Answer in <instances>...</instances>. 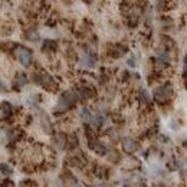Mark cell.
Listing matches in <instances>:
<instances>
[{
  "mask_svg": "<svg viewBox=\"0 0 187 187\" xmlns=\"http://www.w3.org/2000/svg\"><path fill=\"white\" fill-rule=\"evenodd\" d=\"M76 102V94L72 92V91H66L65 94H62L61 99H59V108H62V109H66V108L72 107L74 104Z\"/></svg>",
  "mask_w": 187,
  "mask_h": 187,
  "instance_id": "1",
  "label": "cell"
},
{
  "mask_svg": "<svg viewBox=\"0 0 187 187\" xmlns=\"http://www.w3.org/2000/svg\"><path fill=\"white\" fill-rule=\"evenodd\" d=\"M16 56H17L19 62H20L23 66H29L30 59H32V53H30V51H28V49L23 48V46H20V48L16 49Z\"/></svg>",
  "mask_w": 187,
  "mask_h": 187,
  "instance_id": "2",
  "label": "cell"
},
{
  "mask_svg": "<svg viewBox=\"0 0 187 187\" xmlns=\"http://www.w3.org/2000/svg\"><path fill=\"white\" fill-rule=\"evenodd\" d=\"M154 97L158 102H166V101L170 98V89L166 88V86H160V88L155 89Z\"/></svg>",
  "mask_w": 187,
  "mask_h": 187,
  "instance_id": "3",
  "label": "cell"
},
{
  "mask_svg": "<svg viewBox=\"0 0 187 187\" xmlns=\"http://www.w3.org/2000/svg\"><path fill=\"white\" fill-rule=\"evenodd\" d=\"M36 81H37V84H40L42 86H46V88H49V89H52V86H55V82H53V79H52L49 75H46V74H42V75H39L36 78Z\"/></svg>",
  "mask_w": 187,
  "mask_h": 187,
  "instance_id": "4",
  "label": "cell"
},
{
  "mask_svg": "<svg viewBox=\"0 0 187 187\" xmlns=\"http://www.w3.org/2000/svg\"><path fill=\"white\" fill-rule=\"evenodd\" d=\"M79 65L82 66V68H94V65H95V61H94L91 56L88 55H82V58H81V61H79Z\"/></svg>",
  "mask_w": 187,
  "mask_h": 187,
  "instance_id": "5",
  "label": "cell"
},
{
  "mask_svg": "<svg viewBox=\"0 0 187 187\" xmlns=\"http://www.w3.org/2000/svg\"><path fill=\"white\" fill-rule=\"evenodd\" d=\"M122 148L125 150L127 153H132L135 150V143L132 138H124L122 140Z\"/></svg>",
  "mask_w": 187,
  "mask_h": 187,
  "instance_id": "6",
  "label": "cell"
},
{
  "mask_svg": "<svg viewBox=\"0 0 187 187\" xmlns=\"http://www.w3.org/2000/svg\"><path fill=\"white\" fill-rule=\"evenodd\" d=\"M81 118H82L85 122H92V120H94V117L91 115V112H89L88 108H84V109L81 111Z\"/></svg>",
  "mask_w": 187,
  "mask_h": 187,
  "instance_id": "7",
  "label": "cell"
},
{
  "mask_svg": "<svg viewBox=\"0 0 187 187\" xmlns=\"http://www.w3.org/2000/svg\"><path fill=\"white\" fill-rule=\"evenodd\" d=\"M55 143H56V145H58V148H63V147H65V143H66L65 135H63V134H58V135L55 137Z\"/></svg>",
  "mask_w": 187,
  "mask_h": 187,
  "instance_id": "8",
  "label": "cell"
},
{
  "mask_svg": "<svg viewBox=\"0 0 187 187\" xmlns=\"http://www.w3.org/2000/svg\"><path fill=\"white\" fill-rule=\"evenodd\" d=\"M10 111H12V107L9 104H2V118H6V115H10Z\"/></svg>",
  "mask_w": 187,
  "mask_h": 187,
  "instance_id": "9",
  "label": "cell"
},
{
  "mask_svg": "<svg viewBox=\"0 0 187 187\" xmlns=\"http://www.w3.org/2000/svg\"><path fill=\"white\" fill-rule=\"evenodd\" d=\"M28 39L29 40H32V42H36L37 39H39V35L36 33V30H33V29H30V30H28Z\"/></svg>",
  "mask_w": 187,
  "mask_h": 187,
  "instance_id": "10",
  "label": "cell"
},
{
  "mask_svg": "<svg viewBox=\"0 0 187 187\" xmlns=\"http://www.w3.org/2000/svg\"><path fill=\"white\" fill-rule=\"evenodd\" d=\"M79 95H81V98H82V99L88 98L89 91H86V88H81V91H79Z\"/></svg>",
  "mask_w": 187,
  "mask_h": 187,
  "instance_id": "11",
  "label": "cell"
},
{
  "mask_svg": "<svg viewBox=\"0 0 187 187\" xmlns=\"http://www.w3.org/2000/svg\"><path fill=\"white\" fill-rule=\"evenodd\" d=\"M141 97H143V99H144V101H147V102H148V101H150L148 92H147V91H144V89H143V91H141Z\"/></svg>",
  "mask_w": 187,
  "mask_h": 187,
  "instance_id": "12",
  "label": "cell"
},
{
  "mask_svg": "<svg viewBox=\"0 0 187 187\" xmlns=\"http://www.w3.org/2000/svg\"><path fill=\"white\" fill-rule=\"evenodd\" d=\"M184 147H186V148H187V141H186V143H184Z\"/></svg>",
  "mask_w": 187,
  "mask_h": 187,
  "instance_id": "13",
  "label": "cell"
},
{
  "mask_svg": "<svg viewBox=\"0 0 187 187\" xmlns=\"http://www.w3.org/2000/svg\"><path fill=\"white\" fill-rule=\"evenodd\" d=\"M138 187H144V186H143V184H141V186H138Z\"/></svg>",
  "mask_w": 187,
  "mask_h": 187,
  "instance_id": "14",
  "label": "cell"
}]
</instances>
